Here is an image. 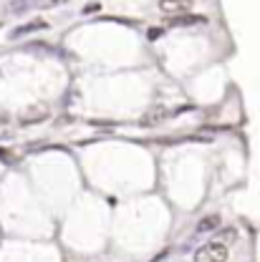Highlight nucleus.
<instances>
[{"mask_svg":"<svg viewBox=\"0 0 260 262\" xmlns=\"http://www.w3.org/2000/svg\"><path fill=\"white\" fill-rule=\"evenodd\" d=\"M195 262H228V245L223 242H207L195 252Z\"/></svg>","mask_w":260,"mask_h":262,"instance_id":"obj_1","label":"nucleus"},{"mask_svg":"<svg viewBox=\"0 0 260 262\" xmlns=\"http://www.w3.org/2000/svg\"><path fill=\"white\" fill-rule=\"evenodd\" d=\"M167 116H169V111H167L164 106H154V108L144 111V116L139 119V124H142L144 129H154V126H159L162 121H167Z\"/></svg>","mask_w":260,"mask_h":262,"instance_id":"obj_2","label":"nucleus"},{"mask_svg":"<svg viewBox=\"0 0 260 262\" xmlns=\"http://www.w3.org/2000/svg\"><path fill=\"white\" fill-rule=\"evenodd\" d=\"M192 3L195 0H159V10L167 15H182L192 10Z\"/></svg>","mask_w":260,"mask_h":262,"instance_id":"obj_3","label":"nucleus"},{"mask_svg":"<svg viewBox=\"0 0 260 262\" xmlns=\"http://www.w3.org/2000/svg\"><path fill=\"white\" fill-rule=\"evenodd\" d=\"M172 26H199V23H207L205 15H192V13H182V15H174L169 18Z\"/></svg>","mask_w":260,"mask_h":262,"instance_id":"obj_4","label":"nucleus"},{"mask_svg":"<svg viewBox=\"0 0 260 262\" xmlns=\"http://www.w3.org/2000/svg\"><path fill=\"white\" fill-rule=\"evenodd\" d=\"M46 116H48V111L41 108V106H35V108H28L26 114H21V124H38V121H43Z\"/></svg>","mask_w":260,"mask_h":262,"instance_id":"obj_5","label":"nucleus"},{"mask_svg":"<svg viewBox=\"0 0 260 262\" xmlns=\"http://www.w3.org/2000/svg\"><path fill=\"white\" fill-rule=\"evenodd\" d=\"M220 227V214H207L197 222V232H212Z\"/></svg>","mask_w":260,"mask_h":262,"instance_id":"obj_6","label":"nucleus"},{"mask_svg":"<svg viewBox=\"0 0 260 262\" xmlns=\"http://www.w3.org/2000/svg\"><path fill=\"white\" fill-rule=\"evenodd\" d=\"M237 239V229L235 227H225L217 232V242H223V245H230V242H235Z\"/></svg>","mask_w":260,"mask_h":262,"instance_id":"obj_7","label":"nucleus"},{"mask_svg":"<svg viewBox=\"0 0 260 262\" xmlns=\"http://www.w3.org/2000/svg\"><path fill=\"white\" fill-rule=\"evenodd\" d=\"M56 3H66V0H43L41 5H46V8H48V5H56Z\"/></svg>","mask_w":260,"mask_h":262,"instance_id":"obj_8","label":"nucleus"},{"mask_svg":"<svg viewBox=\"0 0 260 262\" xmlns=\"http://www.w3.org/2000/svg\"><path fill=\"white\" fill-rule=\"evenodd\" d=\"M5 121H8V119H5V114H0V126H3Z\"/></svg>","mask_w":260,"mask_h":262,"instance_id":"obj_9","label":"nucleus"}]
</instances>
